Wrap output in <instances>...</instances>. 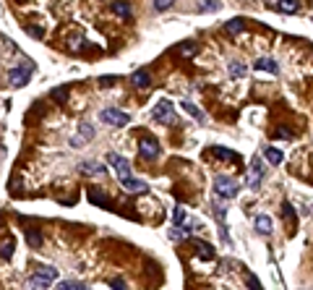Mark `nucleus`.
<instances>
[{
    "label": "nucleus",
    "mask_w": 313,
    "mask_h": 290,
    "mask_svg": "<svg viewBox=\"0 0 313 290\" xmlns=\"http://www.w3.org/2000/svg\"><path fill=\"white\" fill-rule=\"evenodd\" d=\"M256 230H259L261 235H269L272 233V220L266 214H259L256 217Z\"/></svg>",
    "instance_id": "nucleus-13"
},
{
    "label": "nucleus",
    "mask_w": 313,
    "mask_h": 290,
    "mask_svg": "<svg viewBox=\"0 0 313 290\" xmlns=\"http://www.w3.org/2000/svg\"><path fill=\"white\" fill-rule=\"evenodd\" d=\"M225 29H227V34H237V32L245 29V21H243V19H233V21L225 26Z\"/></svg>",
    "instance_id": "nucleus-23"
},
{
    "label": "nucleus",
    "mask_w": 313,
    "mask_h": 290,
    "mask_svg": "<svg viewBox=\"0 0 313 290\" xmlns=\"http://www.w3.org/2000/svg\"><path fill=\"white\" fill-rule=\"evenodd\" d=\"M211 152H214L217 157L227 160V162H240V155H235V152H230V149H225V147H214Z\"/></svg>",
    "instance_id": "nucleus-16"
},
{
    "label": "nucleus",
    "mask_w": 313,
    "mask_h": 290,
    "mask_svg": "<svg viewBox=\"0 0 313 290\" xmlns=\"http://www.w3.org/2000/svg\"><path fill=\"white\" fill-rule=\"evenodd\" d=\"M183 110H186L188 115H193V118H196V121H198V123H204V121H206V115H204V113H201V110H198V107H196V105H193V102H183Z\"/></svg>",
    "instance_id": "nucleus-18"
},
{
    "label": "nucleus",
    "mask_w": 313,
    "mask_h": 290,
    "mask_svg": "<svg viewBox=\"0 0 313 290\" xmlns=\"http://www.w3.org/2000/svg\"><path fill=\"white\" fill-rule=\"evenodd\" d=\"M26 241H29V246H34V249L42 246V235L37 233V230H29V233H26Z\"/></svg>",
    "instance_id": "nucleus-26"
},
{
    "label": "nucleus",
    "mask_w": 313,
    "mask_h": 290,
    "mask_svg": "<svg viewBox=\"0 0 313 290\" xmlns=\"http://www.w3.org/2000/svg\"><path fill=\"white\" fill-rule=\"evenodd\" d=\"M196 50H198V44H183V47H180V55H193Z\"/></svg>",
    "instance_id": "nucleus-30"
},
{
    "label": "nucleus",
    "mask_w": 313,
    "mask_h": 290,
    "mask_svg": "<svg viewBox=\"0 0 313 290\" xmlns=\"http://www.w3.org/2000/svg\"><path fill=\"white\" fill-rule=\"evenodd\" d=\"M264 155H266V160H269L272 165H279V162H282V152H279V149H274V147H266V149H264Z\"/></svg>",
    "instance_id": "nucleus-20"
},
{
    "label": "nucleus",
    "mask_w": 313,
    "mask_h": 290,
    "mask_svg": "<svg viewBox=\"0 0 313 290\" xmlns=\"http://www.w3.org/2000/svg\"><path fill=\"white\" fill-rule=\"evenodd\" d=\"M110 288H113V290H128V288H125V283H123V280H120V277L110 280Z\"/></svg>",
    "instance_id": "nucleus-31"
},
{
    "label": "nucleus",
    "mask_w": 313,
    "mask_h": 290,
    "mask_svg": "<svg viewBox=\"0 0 313 290\" xmlns=\"http://www.w3.org/2000/svg\"><path fill=\"white\" fill-rule=\"evenodd\" d=\"M107 162H110V167H115V173L117 178H131V162H128L123 155H115V152H110L107 155Z\"/></svg>",
    "instance_id": "nucleus-4"
},
{
    "label": "nucleus",
    "mask_w": 313,
    "mask_h": 290,
    "mask_svg": "<svg viewBox=\"0 0 313 290\" xmlns=\"http://www.w3.org/2000/svg\"><path fill=\"white\" fill-rule=\"evenodd\" d=\"M13 251H16V243L13 241H3V243H0V259L11 261L13 259Z\"/></svg>",
    "instance_id": "nucleus-15"
},
{
    "label": "nucleus",
    "mask_w": 313,
    "mask_h": 290,
    "mask_svg": "<svg viewBox=\"0 0 313 290\" xmlns=\"http://www.w3.org/2000/svg\"><path fill=\"white\" fill-rule=\"evenodd\" d=\"M102 121L107 125H115V128H123V125L131 123V115L123 113V110H115V107H110V110H102Z\"/></svg>",
    "instance_id": "nucleus-3"
},
{
    "label": "nucleus",
    "mask_w": 313,
    "mask_h": 290,
    "mask_svg": "<svg viewBox=\"0 0 313 290\" xmlns=\"http://www.w3.org/2000/svg\"><path fill=\"white\" fill-rule=\"evenodd\" d=\"M133 84L146 89V86H152V76L146 74V71H136V74H133Z\"/></svg>",
    "instance_id": "nucleus-17"
},
{
    "label": "nucleus",
    "mask_w": 313,
    "mask_h": 290,
    "mask_svg": "<svg viewBox=\"0 0 313 290\" xmlns=\"http://www.w3.org/2000/svg\"><path fill=\"white\" fill-rule=\"evenodd\" d=\"M52 97L58 99V102H66V97H68V89L63 86V89H58V92H52Z\"/></svg>",
    "instance_id": "nucleus-32"
},
{
    "label": "nucleus",
    "mask_w": 313,
    "mask_h": 290,
    "mask_svg": "<svg viewBox=\"0 0 313 290\" xmlns=\"http://www.w3.org/2000/svg\"><path fill=\"white\" fill-rule=\"evenodd\" d=\"M120 183H123L125 191H131V194H146L149 191V186H146L144 180H136V178H123Z\"/></svg>",
    "instance_id": "nucleus-10"
},
{
    "label": "nucleus",
    "mask_w": 313,
    "mask_h": 290,
    "mask_svg": "<svg viewBox=\"0 0 313 290\" xmlns=\"http://www.w3.org/2000/svg\"><path fill=\"white\" fill-rule=\"evenodd\" d=\"M154 121H156V123H172V121H175L172 102H167V99H162V102L154 107Z\"/></svg>",
    "instance_id": "nucleus-5"
},
{
    "label": "nucleus",
    "mask_w": 313,
    "mask_h": 290,
    "mask_svg": "<svg viewBox=\"0 0 313 290\" xmlns=\"http://www.w3.org/2000/svg\"><path fill=\"white\" fill-rule=\"evenodd\" d=\"M264 173H266V170H264V165H261V160H253V165H251V175H248V186H251L253 191L261 186Z\"/></svg>",
    "instance_id": "nucleus-8"
},
{
    "label": "nucleus",
    "mask_w": 313,
    "mask_h": 290,
    "mask_svg": "<svg viewBox=\"0 0 313 290\" xmlns=\"http://www.w3.org/2000/svg\"><path fill=\"white\" fill-rule=\"evenodd\" d=\"M172 3H175V0H154V8H156V11H167Z\"/></svg>",
    "instance_id": "nucleus-29"
},
{
    "label": "nucleus",
    "mask_w": 313,
    "mask_h": 290,
    "mask_svg": "<svg viewBox=\"0 0 313 290\" xmlns=\"http://www.w3.org/2000/svg\"><path fill=\"white\" fill-rule=\"evenodd\" d=\"M188 235H191V228H186V225H178V228L172 230L170 238L172 241H183V238H188Z\"/></svg>",
    "instance_id": "nucleus-24"
},
{
    "label": "nucleus",
    "mask_w": 313,
    "mask_h": 290,
    "mask_svg": "<svg viewBox=\"0 0 313 290\" xmlns=\"http://www.w3.org/2000/svg\"><path fill=\"white\" fill-rule=\"evenodd\" d=\"M248 285H251V290H261V285H259V280H256V277L248 280Z\"/></svg>",
    "instance_id": "nucleus-35"
},
{
    "label": "nucleus",
    "mask_w": 313,
    "mask_h": 290,
    "mask_svg": "<svg viewBox=\"0 0 313 290\" xmlns=\"http://www.w3.org/2000/svg\"><path fill=\"white\" fill-rule=\"evenodd\" d=\"M277 11H282V13H298V0H279Z\"/></svg>",
    "instance_id": "nucleus-19"
},
{
    "label": "nucleus",
    "mask_w": 313,
    "mask_h": 290,
    "mask_svg": "<svg viewBox=\"0 0 313 290\" xmlns=\"http://www.w3.org/2000/svg\"><path fill=\"white\" fill-rule=\"evenodd\" d=\"M214 191H217V196H222V199H235L237 196V183L233 178H227V175H217L214 178Z\"/></svg>",
    "instance_id": "nucleus-2"
},
{
    "label": "nucleus",
    "mask_w": 313,
    "mask_h": 290,
    "mask_svg": "<svg viewBox=\"0 0 313 290\" xmlns=\"http://www.w3.org/2000/svg\"><path fill=\"white\" fill-rule=\"evenodd\" d=\"M113 81H117V76H115V79H113V76H105V79H102V86H113Z\"/></svg>",
    "instance_id": "nucleus-36"
},
{
    "label": "nucleus",
    "mask_w": 313,
    "mask_h": 290,
    "mask_svg": "<svg viewBox=\"0 0 313 290\" xmlns=\"http://www.w3.org/2000/svg\"><path fill=\"white\" fill-rule=\"evenodd\" d=\"M139 152H141L144 160H154L156 155H159V144H156L152 136H144L141 144H139Z\"/></svg>",
    "instance_id": "nucleus-7"
},
{
    "label": "nucleus",
    "mask_w": 313,
    "mask_h": 290,
    "mask_svg": "<svg viewBox=\"0 0 313 290\" xmlns=\"http://www.w3.org/2000/svg\"><path fill=\"white\" fill-rule=\"evenodd\" d=\"M55 280H58V269L55 267H39L32 275V290H47Z\"/></svg>",
    "instance_id": "nucleus-1"
},
{
    "label": "nucleus",
    "mask_w": 313,
    "mask_h": 290,
    "mask_svg": "<svg viewBox=\"0 0 313 290\" xmlns=\"http://www.w3.org/2000/svg\"><path fill=\"white\" fill-rule=\"evenodd\" d=\"M311 207H313V202H311Z\"/></svg>",
    "instance_id": "nucleus-37"
},
{
    "label": "nucleus",
    "mask_w": 313,
    "mask_h": 290,
    "mask_svg": "<svg viewBox=\"0 0 313 290\" xmlns=\"http://www.w3.org/2000/svg\"><path fill=\"white\" fill-rule=\"evenodd\" d=\"M253 68L256 71H266V74H279V66L272 58H259V60L253 63Z\"/></svg>",
    "instance_id": "nucleus-11"
},
{
    "label": "nucleus",
    "mask_w": 313,
    "mask_h": 290,
    "mask_svg": "<svg viewBox=\"0 0 313 290\" xmlns=\"http://www.w3.org/2000/svg\"><path fill=\"white\" fill-rule=\"evenodd\" d=\"M91 136H94V128H91V125L89 123H84V125H81V133L76 136V139H73L71 144H76V147H78V144H84V141H89L91 139Z\"/></svg>",
    "instance_id": "nucleus-14"
},
{
    "label": "nucleus",
    "mask_w": 313,
    "mask_h": 290,
    "mask_svg": "<svg viewBox=\"0 0 313 290\" xmlns=\"http://www.w3.org/2000/svg\"><path fill=\"white\" fill-rule=\"evenodd\" d=\"M89 202L97 204V207H102V209H113V202H110V196L102 194L99 188H89Z\"/></svg>",
    "instance_id": "nucleus-9"
},
{
    "label": "nucleus",
    "mask_w": 313,
    "mask_h": 290,
    "mask_svg": "<svg viewBox=\"0 0 313 290\" xmlns=\"http://www.w3.org/2000/svg\"><path fill=\"white\" fill-rule=\"evenodd\" d=\"M196 251L201 253V259H209V261L214 259V249H211L209 243H204V241H201V243H196Z\"/></svg>",
    "instance_id": "nucleus-21"
},
{
    "label": "nucleus",
    "mask_w": 313,
    "mask_h": 290,
    "mask_svg": "<svg viewBox=\"0 0 313 290\" xmlns=\"http://www.w3.org/2000/svg\"><path fill=\"white\" fill-rule=\"evenodd\" d=\"M284 214H287V220H290V222H295V212H292V207H290V204H284Z\"/></svg>",
    "instance_id": "nucleus-33"
},
{
    "label": "nucleus",
    "mask_w": 313,
    "mask_h": 290,
    "mask_svg": "<svg viewBox=\"0 0 313 290\" xmlns=\"http://www.w3.org/2000/svg\"><path fill=\"white\" fill-rule=\"evenodd\" d=\"M172 222H175V225H183V222H186V209H183V207H175Z\"/></svg>",
    "instance_id": "nucleus-28"
},
{
    "label": "nucleus",
    "mask_w": 313,
    "mask_h": 290,
    "mask_svg": "<svg viewBox=\"0 0 313 290\" xmlns=\"http://www.w3.org/2000/svg\"><path fill=\"white\" fill-rule=\"evenodd\" d=\"M32 71H34L32 63H24L21 68H13V71H11V84H13V86H26V81H29Z\"/></svg>",
    "instance_id": "nucleus-6"
},
{
    "label": "nucleus",
    "mask_w": 313,
    "mask_h": 290,
    "mask_svg": "<svg viewBox=\"0 0 313 290\" xmlns=\"http://www.w3.org/2000/svg\"><path fill=\"white\" fill-rule=\"evenodd\" d=\"M243 74H245V66H243V63H230V76H233V79L243 76Z\"/></svg>",
    "instance_id": "nucleus-27"
},
{
    "label": "nucleus",
    "mask_w": 313,
    "mask_h": 290,
    "mask_svg": "<svg viewBox=\"0 0 313 290\" xmlns=\"http://www.w3.org/2000/svg\"><path fill=\"white\" fill-rule=\"evenodd\" d=\"M81 173H86V175H102V173H105V167L99 165V162L86 160V162H81Z\"/></svg>",
    "instance_id": "nucleus-12"
},
{
    "label": "nucleus",
    "mask_w": 313,
    "mask_h": 290,
    "mask_svg": "<svg viewBox=\"0 0 313 290\" xmlns=\"http://www.w3.org/2000/svg\"><path fill=\"white\" fill-rule=\"evenodd\" d=\"M55 290H89V288L81 285V283H73V280H68V283H60Z\"/></svg>",
    "instance_id": "nucleus-25"
},
{
    "label": "nucleus",
    "mask_w": 313,
    "mask_h": 290,
    "mask_svg": "<svg viewBox=\"0 0 313 290\" xmlns=\"http://www.w3.org/2000/svg\"><path fill=\"white\" fill-rule=\"evenodd\" d=\"M113 11H115L117 16H123V19H131V5H128L125 0H120V3H115V5H113Z\"/></svg>",
    "instance_id": "nucleus-22"
},
{
    "label": "nucleus",
    "mask_w": 313,
    "mask_h": 290,
    "mask_svg": "<svg viewBox=\"0 0 313 290\" xmlns=\"http://www.w3.org/2000/svg\"><path fill=\"white\" fill-rule=\"evenodd\" d=\"M26 32L34 34V37H42V29H39V26H26Z\"/></svg>",
    "instance_id": "nucleus-34"
}]
</instances>
